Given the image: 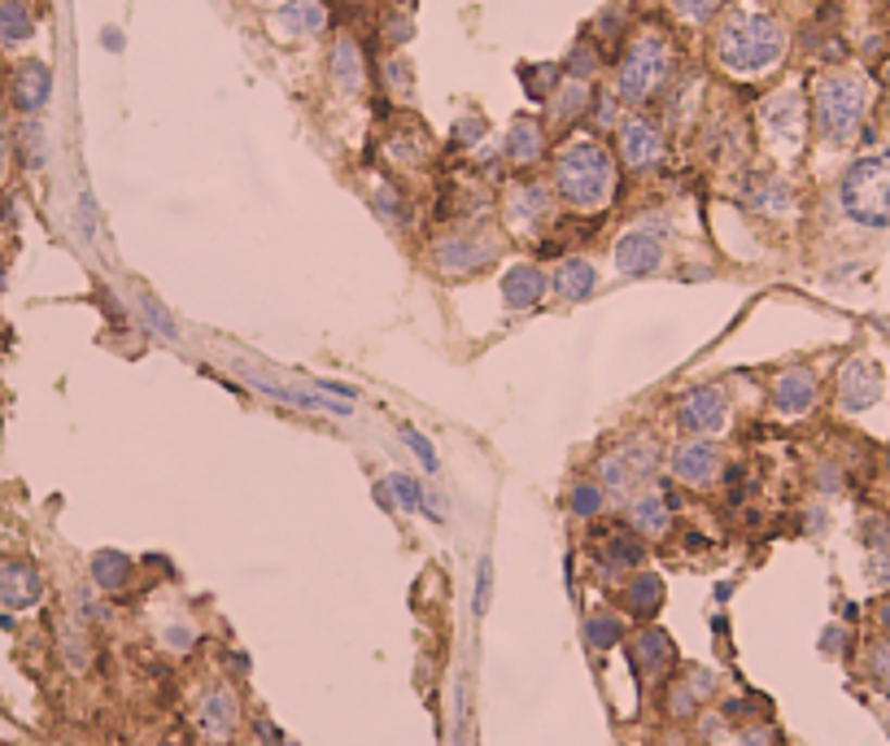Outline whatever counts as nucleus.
Instances as JSON below:
<instances>
[{
    "instance_id": "1",
    "label": "nucleus",
    "mask_w": 890,
    "mask_h": 746,
    "mask_svg": "<svg viewBox=\"0 0 890 746\" xmlns=\"http://www.w3.org/2000/svg\"><path fill=\"white\" fill-rule=\"evenodd\" d=\"M781 53H786L781 27H777L773 14H760V10L729 14L720 36H716V58L738 75H760V71L777 66Z\"/></svg>"
},
{
    "instance_id": "2",
    "label": "nucleus",
    "mask_w": 890,
    "mask_h": 746,
    "mask_svg": "<svg viewBox=\"0 0 890 746\" xmlns=\"http://www.w3.org/2000/svg\"><path fill=\"white\" fill-rule=\"evenodd\" d=\"M554 188L576 210H599L612 197V158L599 140H572L554 158Z\"/></svg>"
},
{
    "instance_id": "3",
    "label": "nucleus",
    "mask_w": 890,
    "mask_h": 746,
    "mask_svg": "<svg viewBox=\"0 0 890 746\" xmlns=\"http://www.w3.org/2000/svg\"><path fill=\"white\" fill-rule=\"evenodd\" d=\"M838 201L860 227H890V149L868 153L847 166L838 184Z\"/></svg>"
},
{
    "instance_id": "4",
    "label": "nucleus",
    "mask_w": 890,
    "mask_h": 746,
    "mask_svg": "<svg viewBox=\"0 0 890 746\" xmlns=\"http://www.w3.org/2000/svg\"><path fill=\"white\" fill-rule=\"evenodd\" d=\"M864 105H868V88L864 79L855 75H825L816 84V97H812V114H816V132L829 140V145H847L864 119Z\"/></svg>"
},
{
    "instance_id": "5",
    "label": "nucleus",
    "mask_w": 890,
    "mask_h": 746,
    "mask_svg": "<svg viewBox=\"0 0 890 746\" xmlns=\"http://www.w3.org/2000/svg\"><path fill=\"white\" fill-rule=\"evenodd\" d=\"M668 75V45L660 36H642L629 58L621 62V75H616V97L625 101H647Z\"/></svg>"
},
{
    "instance_id": "6",
    "label": "nucleus",
    "mask_w": 890,
    "mask_h": 746,
    "mask_svg": "<svg viewBox=\"0 0 890 746\" xmlns=\"http://www.w3.org/2000/svg\"><path fill=\"white\" fill-rule=\"evenodd\" d=\"M5 97H10V105H14L23 119H40V110L53 101V71H49V62H40V58L18 62V66L10 71Z\"/></svg>"
},
{
    "instance_id": "7",
    "label": "nucleus",
    "mask_w": 890,
    "mask_h": 746,
    "mask_svg": "<svg viewBox=\"0 0 890 746\" xmlns=\"http://www.w3.org/2000/svg\"><path fill=\"white\" fill-rule=\"evenodd\" d=\"M236 724H240V698H236V689L210 685V689L197 698V729H201V737H210L214 746H223V742H231Z\"/></svg>"
},
{
    "instance_id": "8",
    "label": "nucleus",
    "mask_w": 890,
    "mask_h": 746,
    "mask_svg": "<svg viewBox=\"0 0 890 746\" xmlns=\"http://www.w3.org/2000/svg\"><path fill=\"white\" fill-rule=\"evenodd\" d=\"M45 598V576L27 559H0V607L5 611H32Z\"/></svg>"
},
{
    "instance_id": "9",
    "label": "nucleus",
    "mask_w": 890,
    "mask_h": 746,
    "mask_svg": "<svg viewBox=\"0 0 890 746\" xmlns=\"http://www.w3.org/2000/svg\"><path fill=\"white\" fill-rule=\"evenodd\" d=\"M881 398V371L873 358H847L842 376H838V407L842 411H868Z\"/></svg>"
},
{
    "instance_id": "10",
    "label": "nucleus",
    "mask_w": 890,
    "mask_h": 746,
    "mask_svg": "<svg viewBox=\"0 0 890 746\" xmlns=\"http://www.w3.org/2000/svg\"><path fill=\"white\" fill-rule=\"evenodd\" d=\"M725 415H729V394L725 389H690L677 407V424L686 433H716L725 428Z\"/></svg>"
},
{
    "instance_id": "11",
    "label": "nucleus",
    "mask_w": 890,
    "mask_h": 746,
    "mask_svg": "<svg viewBox=\"0 0 890 746\" xmlns=\"http://www.w3.org/2000/svg\"><path fill=\"white\" fill-rule=\"evenodd\" d=\"M716 472H720V450L712 442H686V446L673 450V476L681 485L703 489V485L716 481Z\"/></svg>"
},
{
    "instance_id": "12",
    "label": "nucleus",
    "mask_w": 890,
    "mask_h": 746,
    "mask_svg": "<svg viewBox=\"0 0 890 746\" xmlns=\"http://www.w3.org/2000/svg\"><path fill=\"white\" fill-rule=\"evenodd\" d=\"M660 153H664V136H660L655 123H647V119H629V123L621 127V158H625V166L647 171V166L660 162Z\"/></svg>"
},
{
    "instance_id": "13",
    "label": "nucleus",
    "mask_w": 890,
    "mask_h": 746,
    "mask_svg": "<svg viewBox=\"0 0 890 746\" xmlns=\"http://www.w3.org/2000/svg\"><path fill=\"white\" fill-rule=\"evenodd\" d=\"M616 271L621 275H651V271H660V262H664V245L651 236V232H625L621 240H616Z\"/></svg>"
},
{
    "instance_id": "14",
    "label": "nucleus",
    "mask_w": 890,
    "mask_h": 746,
    "mask_svg": "<svg viewBox=\"0 0 890 746\" xmlns=\"http://www.w3.org/2000/svg\"><path fill=\"white\" fill-rule=\"evenodd\" d=\"M812 402H816V376H812V371H807V366L781 371L777 385H773V407H777L781 415H807Z\"/></svg>"
},
{
    "instance_id": "15",
    "label": "nucleus",
    "mask_w": 890,
    "mask_h": 746,
    "mask_svg": "<svg viewBox=\"0 0 890 746\" xmlns=\"http://www.w3.org/2000/svg\"><path fill=\"white\" fill-rule=\"evenodd\" d=\"M437 266L446 271V275H472V271H480L493 253H489V245H480L476 236H446V240H437Z\"/></svg>"
},
{
    "instance_id": "16",
    "label": "nucleus",
    "mask_w": 890,
    "mask_h": 746,
    "mask_svg": "<svg viewBox=\"0 0 890 746\" xmlns=\"http://www.w3.org/2000/svg\"><path fill=\"white\" fill-rule=\"evenodd\" d=\"M249 385L275 402H288V407H302V411H324V415H350V402L346 398H324V394H311V389H288V385H275L266 376H249Z\"/></svg>"
},
{
    "instance_id": "17",
    "label": "nucleus",
    "mask_w": 890,
    "mask_h": 746,
    "mask_svg": "<svg viewBox=\"0 0 890 746\" xmlns=\"http://www.w3.org/2000/svg\"><path fill=\"white\" fill-rule=\"evenodd\" d=\"M760 119H764V127H768L777 140L799 145V136H803V101H799V92H777V97H768L764 110H760Z\"/></svg>"
},
{
    "instance_id": "18",
    "label": "nucleus",
    "mask_w": 890,
    "mask_h": 746,
    "mask_svg": "<svg viewBox=\"0 0 890 746\" xmlns=\"http://www.w3.org/2000/svg\"><path fill=\"white\" fill-rule=\"evenodd\" d=\"M36 36L32 0H0V49H23Z\"/></svg>"
},
{
    "instance_id": "19",
    "label": "nucleus",
    "mask_w": 890,
    "mask_h": 746,
    "mask_svg": "<svg viewBox=\"0 0 890 746\" xmlns=\"http://www.w3.org/2000/svg\"><path fill=\"white\" fill-rule=\"evenodd\" d=\"M546 288H550V279H546L537 266H528V262L511 266L506 279H502V297H506L511 310H528V306H537Z\"/></svg>"
},
{
    "instance_id": "20",
    "label": "nucleus",
    "mask_w": 890,
    "mask_h": 746,
    "mask_svg": "<svg viewBox=\"0 0 890 746\" xmlns=\"http://www.w3.org/2000/svg\"><path fill=\"white\" fill-rule=\"evenodd\" d=\"M550 214V188L546 184H515L506 192V219L528 227V223H541Z\"/></svg>"
},
{
    "instance_id": "21",
    "label": "nucleus",
    "mask_w": 890,
    "mask_h": 746,
    "mask_svg": "<svg viewBox=\"0 0 890 746\" xmlns=\"http://www.w3.org/2000/svg\"><path fill=\"white\" fill-rule=\"evenodd\" d=\"M275 23H279L284 36H319L328 14H324L319 0H288V5L275 14Z\"/></svg>"
},
{
    "instance_id": "22",
    "label": "nucleus",
    "mask_w": 890,
    "mask_h": 746,
    "mask_svg": "<svg viewBox=\"0 0 890 746\" xmlns=\"http://www.w3.org/2000/svg\"><path fill=\"white\" fill-rule=\"evenodd\" d=\"M88 572H92V585L97 589H105V594H118V589H127L131 585V559L123 555V550H97L92 555V563H88Z\"/></svg>"
},
{
    "instance_id": "23",
    "label": "nucleus",
    "mask_w": 890,
    "mask_h": 746,
    "mask_svg": "<svg viewBox=\"0 0 890 746\" xmlns=\"http://www.w3.org/2000/svg\"><path fill=\"white\" fill-rule=\"evenodd\" d=\"M593 266L585 262V258H567V262H559L554 266V275H550V288L563 297V301H580V297H589L593 293Z\"/></svg>"
},
{
    "instance_id": "24",
    "label": "nucleus",
    "mask_w": 890,
    "mask_h": 746,
    "mask_svg": "<svg viewBox=\"0 0 890 746\" xmlns=\"http://www.w3.org/2000/svg\"><path fill=\"white\" fill-rule=\"evenodd\" d=\"M629 520H634V529L638 533H647V537H664L668 533V524H673V507H668V498L664 494H642V498H634V507H629Z\"/></svg>"
},
{
    "instance_id": "25",
    "label": "nucleus",
    "mask_w": 890,
    "mask_h": 746,
    "mask_svg": "<svg viewBox=\"0 0 890 746\" xmlns=\"http://www.w3.org/2000/svg\"><path fill=\"white\" fill-rule=\"evenodd\" d=\"M634 655H638V663L647 672H668L677 663V646H673V637L664 629H642L638 642H634Z\"/></svg>"
},
{
    "instance_id": "26",
    "label": "nucleus",
    "mask_w": 890,
    "mask_h": 746,
    "mask_svg": "<svg viewBox=\"0 0 890 746\" xmlns=\"http://www.w3.org/2000/svg\"><path fill=\"white\" fill-rule=\"evenodd\" d=\"M541 149H546L541 123H532V119H515L511 132H506V158H511L515 166H528V162L541 158Z\"/></svg>"
},
{
    "instance_id": "27",
    "label": "nucleus",
    "mask_w": 890,
    "mask_h": 746,
    "mask_svg": "<svg viewBox=\"0 0 890 746\" xmlns=\"http://www.w3.org/2000/svg\"><path fill=\"white\" fill-rule=\"evenodd\" d=\"M14 149H18V162L27 171H45V162H49V132H45V123L40 119H23L18 132H14Z\"/></svg>"
},
{
    "instance_id": "28",
    "label": "nucleus",
    "mask_w": 890,
    "mask_h": 746,
    "mask_svg": "<svg viewBox=\"0 0 890 746\" xmlns=\"http://www.w3.org/2000/svg\"><path fill=\"white\" fill-rule=\"evenodd\" d=\"M333 79H337L341 92H359L363 88V53H359V45L350 36H341L333 45Z\"/></svg>"
},
{
    "instance_id": "29",
    "label": "nucleus",
    "mask_w": 890,
    "mask_h": 746,
    "mask_svg": "<svg viewBox=\"0 0 890 746\" xmlns=\"http://www.w3.org/2000/svg\"><path fill=\"white\" fill-rule=\"evenodd\" d=\"M625 602L634 616H655L664 607V581L655 572H638L629 585H625Z\"/></svg>"
},
{
    "instance_id": "30",
    "label": "nucleus",
    "mask_w": 890,
    "mask_h": 746,
    "mask_svg": "<svg viewBox=\"0 0 890 746\" xmlns=\"http://www.w3.org/2000/svg\"><path fill=\"white\" fill-rule=\"evenodd\" d=\"M621 637H625L621 616H612V611H593V616H585V642H589L593 650H612Z\"/></svg>"
},
{
    "instance_id": "31",
    "label": "nucleus",
    "mask_w": 890,
    "mask_h": 746,
    "mask_svg": "<svg viewBox=\"0 0 890 746\" xmlns=\"http://www.w3.org/2000/svg\"><path fill=\"white\" fill-rule=\"evenodd\" d=\"M136 306H140V314H145V323L158 332V336H166V340H175L179 336V327H175V319H171V310L153 297V293H136Z\"/></svg>"
},
{
    "instance_id": "32",
    "label": "nucleus",
    "mask_w": 890,
    "mask_h": 746,
    "mask_svg": "<svg viewBox=\"0 0 890 746\" xmlns=\"http://www.w3.org/2000/svg\"><path fill=\"white\" fill-rule=\"evenodd\" d=\"M567 507H572V515L576 520H593L603 511V485H593V481H580V485H572V494H567Z\"/></svg>"
},
{
    "instance_id": "33",
    "label": "nucleus",
    "mask_w": 890,
    "mask_h": 746,
    "mask_svg": "<svg viewBox=\"0 0 890 746\" xmlns=\"http://www.w3.org/2000/svg\"><path fill=\"white\" fill-rule=\"evenodd\" d=\"M607 559L616 563V568H642V559H647V546L634 537V533H616L612 542H607Z\"/></svg>"
},
{
    "instance_id": "34",
    "label": "nucleus",
    "mask_w": 890,
    "mask_h": 746,
    "mask_svg": "<svg viewBox=\"0 0 890 746\" xmlns=\"http://www.w3.org/2000/svg\"><path fill=\"white\" fill-rule=\"evenodd\" d=\"M62 659H66L71 672H84V668L92 663V642H88L84 629H66V637H62Z\"/></svg>"
},
{
    "instance_id": "35",
    "label": "nucleus",
    "mask_w": 890,
    "mask_h": 746,
    "mask_svg": "<svg viewBox=\"0 0 890 746\" xmlns=\"http://www.w3.org/2000/svg\"><path fill=\"white\" fill-rule=\"evenodd\" d=\"M389 489H393V502H398V511H419V507H424V485H419L415 476H406V472H393V476H389Z\"/></svg>"
},
{
    "instance_id": "36",
    "label": "nucleus",
    "mask_w": 890,
    "mask_h": 746,
    "mask_svg": "<svg viewBox=\"0 0 890 746\" xmlns=\"http://www.w3.org/2000/svg\"><path fill=\"white\" fill-rule=\"evenodd\" d=\"M489 602H493V559L480 555V563H476V589H472V611L485 616Z\"/></svg>"
},
{
    "instance_id": "37",
    "label": "nucleus",
    "mask_w": 890,
    "mask_h": 746,
    "mask_svg": "<svg viewBox=\"0 0 890 746\" xmlns=\"http://www.w3.org/2000/svg\"><path fill=\"white\" fill-rule=\"evenodd\" d=\"M398 437H402V446H406V450L419 459V468H424V472H437V450H433V442H428L419 428H411V424H406Z\"/></svg>"
},
{
    "instance_id": "38",
    "label": "nucleus",
    "mask_w": 890,
    "mask_h": 746,
    "mask_svg": "<svg viewBox=\"0 0 890 746\" xmlns=\"http://www.w3.org/2000/svg\"><path fill=\"white\" fill-rule=\"evenodd\" d=\"M75 227H79V236L92 245L97 240V201H92V192H79V206H75Z\"/></svg>"
},
{
    "instance_id": "39",
    "label": "nucleus",
    "mask_w": 890,
    "mask_h": 746,
    "mask_svg": "<svg viewBox=\"0 0 890 746\" xmlns=\"http://www.w3.org/2000/svg\"><path fill=\"white\" fill-rule=\"evenodd\" d=\"M673 10L690 23H707L716 10H720V0H673Z\"/></svg>"
},
{
    "instance_id": "40",
    "label": "nucleus",
    "mask_w": 890,
    "mask_h": 746,
    "mask_svg": "<svg viewBox=\"0 0 890 746\" xmlns=\"http://www.w3.org/2000/svg\"><path fill=\"white\" fill-rule=\"evenodd\" d=\"M868 672L890 689V637H881V642L868 650Z\"/></svg>"
},
{
    "instance_id": "41",
    "label": "nucleus",
    "mask_w": 890,
    "mask_h": 746,
    "mask_svg": "<svg viewBox=\"0 0 890 746\" xmlns=\"http://www.w3.org/2000/svg\"><path fill=\"white\" fill-rule=\"evenodd\" d=\"M376 206H380V210H385V214H389L393 223H402V219H406V210H402V197H398V192H393L389 184H376Z\"/></svg>"
},
{
    "instance_id": "42",
    "label": "nucleus",
    "mask_w": 890,
    "mask_h": 746,
    "mask_svg": "<svg viewBox=\"0 0 890 746\" xmlns=\"http://www.w3.org/2000/svg\"><path fill=\"white\" fill-rule=\"evenodd\" d=\"M694 703H699V694H694V685H690V681L673 689V716H681V720H686V716H694Z\"/></svg>"
},
{
    "instance_id": "43",
    "label": "nucleus",
    "mask_w": 890,
    "mask_h": 746,
    "mask_svg": "<svg viewBox=\"0 0 890 746\" xmlns=\"http://www.w3.org/2000/svg\"><path fill=\"white\" fill-rule=\"evenodd\" d=\"M162 642H166V646H171V650H188V646H192V642H197V633H192V629H188V624H171V629H166V633H162Z\"/></svg>"
},
{
    "instance_id": "44",
    "label": "nucleus",
    "mask_w": 890,
    "mask_h": 746,
    "mask_svg": "<svg viewBox=\"0 0 890 746\" xmlns=\"http://www.w3.org/2000/svg\"><path fill=\"white\" fill-rule=\"evenodd\" d=\"M868 581H873V585H890V555L877 550V555L868 559Z\"/></svg>"
},
{
    "instance_id": "45",
    "label": "nucleus",
    "mask_w": 890,
    "mask_h": 746,
    "mask_svg": "<svg viewBox=\"0 0 890 746\" xmlns=\"http://www.w3.org/2000/svg\"><path fill=\"white\" fill-rule=\"evenodd\" d=\"M528 75V92L532 97H546V79L554 84V66H537V71H524Z\"/></svg>"
},
{
    "instance_id": "46",
    "label": "nucleus",
    "mask_w": 890,
    "mask_h": 746,
    "mask_svg": "<svg viewBox=\"0 0 890 746\" xmlns=\"http://www.w3.org/2000/svg\"><path fill=\"white\" fill-rule=\"evenodd\" d=\"M10 149H14V136L5 127V114H0V175H5V166H10Z\"/></svg>"
},
{
    "instance_id": "47",
    "label": "nucleus",
    "mask_w": 890,
    "mask_h": 746,
    "mask_svg": "<svg viewBox=\"0 0 890 746\" xmlns=\"http://www.w3.org/2000/svg\"><path fill=\"white\" fill-rule=\"evenodd\" d=\"M593 71V53L589 49H576L572 53V75H589Z\"/></svg>"
},
{
    "instance_id": "48",
    "label": "nucleus",
    "mask_w": 890,
    "mask_h": 746,
    "mask_svg": "<svg viewBox=\"0 0 890 746\" xmlns=\"http://www.w3.org/2000/svg\"><path fill=\"white\" fill-rule=\"evenodd\" d=\"M476 136H485V123L463 119V123H459V140H476Z\"/></svg>"
},
{
    "instance_id": "49",
    "label": "nucleus",
    "mask_w": 890,
    "mask_h": 746,
    "mask_svg": "<svg viewBox=\"0 0 890 746\" xmlns=\"http://www.w3.org/2000/svg\"><path fill=\"white\" fill-rule=\"evenodd\" d=\"M742 746H773V729H751L742 737Z\"/></svg>"
},
{
    "instance_id": "50",
    "label": "nucleus",
    "mask_w": 890,
    "mask_h": 746,
    "mask_svg": "<svg viewBox=\"0 0 890 746\" xmlns=\"http://www.w3.org/2000/svg\"><path fill=\"white\" fill-rule=\"evenodd\" d=\"M101 45H105L110 53H118V49H123V32H118V27H105V32H101Z\"/></svg>"
},
{
    "instance_id": "51",
    "label": "nucleus",
    "mask_w": 890,
    "mask_h": 746,
    "mask_svg": "<svg viewBox=\"0 0 890 746\" xmlns=\"http://www.w3.org/2000/svg\"><path fill=\"white\" fill-rule=\"evenodd\" d=\"M376 502H380L385 511H398V502H393V489H389V481H380V485H376Z\"/></svg>"
},
{
    "instance_id": "52",
    "label": "nucleus",
    "mask_w": 890,
    "mask_h": 746,
    "mask_svg": "<svg viewBox=\"0 0 890 746\" xmlns=\"http://www.w3.org/2000/svg\"><path fill=\"white\" fill-rule=\"evenodd\" d=\"M877 624H881V629H890V602H886V607H877Z\"/></svg>"
},
{
    "instance_id": "53",
    "label": "nucleus",
    "mask_w": 890,
    "mask_h": 746,
    "mask_svg": "<svg viewBox=\"0 0 890 746\" xmlns=\"http://www.w3.org/2000/svg\"><path fill=\"white\" fill-rule=\"evenodd\" d=\"M258 5H275V0H258Z\"/></svg>"
}]
</instances>
